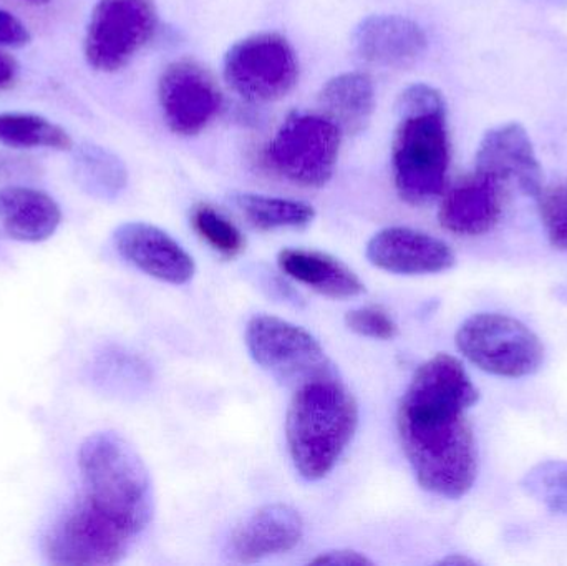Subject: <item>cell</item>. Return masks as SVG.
Listing matches in <instances>:
<instances>
[{
  "instance_id": "1",
  "label": "cell",
  "mask_w": 567,
  "mask_h": 566,
  "mask_svg": "<svg viewBox=\"0 0 567 566\" xmlns=\"http://www.w3.org/2000/svg\"><path fill=\"white\" fill-rule=\"evenodd\" d=\"M480 392L458 359L423 362L400 402V442L416 481L430 494L458 501L478 475V451L466 412Z\"/></svg>"
},
{
  "instance_id": "2",
  "label": "cell",
  "mask_w": 567,
  "mask_h": 566,
  "mask_svg": "<svg viewBox=\"0 0 567 566\" xmlns=\"http://www.w3.org/2000/svg\"><path fill=\"white\" fill-rule=\"evenodd\" d=\"M392 172L396 193L409 205H426L443 195L449 176L450 135L442 92L413 83L396 96Z\"/></svg>"
},
{
  "instance_id": "3",
  "label": "cell",
  "mask_w": 567,
  "mask_h": 566,
  "mask_svg": "<svg viewBox=\"0 0 567 566\" xmlns=\"http://www.w3.org/2000/svg\"><path fill=\"white\" fill-rule=\"evenodd\" d=\"M359 408L346 385L330 372L307 379L287 411L286 438L290 459L300 477L322 481L352 441Z\"/></svg>"
},
{
  "instance_id": "4",
  "label": "cell",
  "mask_w": 567,
  "mask_h": 566,
  "mask_svg": "<svg viewBox=\"0 0 567 566\" xmlns=\"http://www.w3.org/2000/svg\"><path fill=\"white\" fill-rule=\"evenodd\" d=\"M83 495L95 511L132 537L153 517V485L138 452L116 432H95L80 445Z\"/></svg>"
},
{
  "instance_id": "5",
  "label": "cell",
  "mask_w": 567,
  "mask_h": 566,
  "mask_svg": "<svg viewBox=\"0 0 567 566\" xmlns=\"http://www.w3.org/2000/svg\"><path fill=\"white\" fill-rule=\"evenodd\" d=\"M342 136L323 113H290L266 148V165L293 185L322 188L336 172Z\"/></svg>"
},
{
  "instance_id": "6",
  "label": "cell",
  "mask_w": 567,
  "mask_h": 566,
  "mask_svg": "<svg viewBox=\"0 0 567 566\" xmlns=\"http://www.w3.org/2000/svg\"><path fill=\"white\" fill-rule=\"evenodd\" d=\"M455 341L472 364L499 378H526L538 372L545 361L542 339L518 319L498 312L466 319Z\"/></svg>"
},
{
  "instance_id": "7",
  "label": "cell",
  "mask_w": 567,
  "mask_h": 566,
  "mask_svg": "<svg viewBox=\"0 0 567 566\" xmlns=\"http://www.w3.org/2000/svg\"><path fill=\"white\" fill-rule=\"evenodd\" d=\"M223 76L246 102H278L297 85L299 60L281 33H252L226 50Z\"/></svg>"
},
{
  "instance_id": "8",
  "label": "cell",
  "mask_w": 567,
  "mask_h": 566,
  "mask_svg": "<svg viewBox=\"0 0 567 566\" xmlns=\"http://www.w3.org/2000/svg\"><path fill=\"white\" fill-rule=\"evenodd\" d=\"M158 22L153 0H99L83 37L90 69L102 73L125 69L152 42Z\"/></svg>"
},
{
  "instance_id": "9",
  "label": "cell",
  "mask_w": 567,
  "mask_h": 566,
  "mask_svg": "<svg viewBox=\"0 0 567 566\" xmlns=\"http://www.w3.org/2000/svg\"><path fill=\"white\" fill-rule=\"evenodd\" d=\"M132 535L80 498L45 538V555L59 566H110L123 560Z\"/></svg>"
},
{
  "instance_id": "10",
  "label": "cell",
  "mask_w": 567,
  "mask_h": 566,
  "mask_svg": "<svg viewBox=\"0 0 567 566\" xmlns=\"http://www.w3.org/2000/svg\"><path fill=\"white\" fill-rule=\"evenodd\" d=\"M246 346L256 364L286 382L326 374V352L300 326L269 315H256L246 326Z\"/></svg>"
},
{
  "instance_id": "11",
  "label": "cell",
  "mask_w": 567,
  "mask_h": 566,
  "mask_svg": "<svg viewBox=\"0 0 567 566\" xmlns=\"http://www.w3.org/2000/svg\"><path fill=\"white\" fill-rule=\"evenodd\" d=\"M158 102L169 132L196 136L221 112L223 93L202 63L179 59L168 63L159 75Z\"/></svg>"
},
{
  "instance_id": "12",
  "label": "cell",
  "mask_w": 567,
  "mask_h": 566,
  "mask_svg": "<svg viewBox=\"0 0 567 566\" xmlns=\"http://www.w3.org/2000/svg\"><path fill=\"white\" fill-rule=\"evenodd\" d=\"M475 172L513 185L526 196L538 198L543 192V169L528 130L518 122L488 130L480 142Z\"/></svg>"
},
{
  "instance_id": "13",
  "label": "cell",
  "mask_w": 567,
  "mask_h": 566,
  "mask_svg": "<svg viewBox=\"0 0 567 566\" xmlns=\"http://www.w3.org/2000/svg\"><path fill=\"white\" fill-rule=\"evenodd\" d=\"M355 55L382 69H409L429 49V37L420 23L400 13H372L352 32Z\"/></svg>"
},
{
  "instance_id": "14",
  "label": "cell",
  "mask_w": 567,
  "mask_h": 566,
  "mask_svg": "<svg viewBox=\"0 0 567 566\" xmlns=\"http://www.w3.org/2000/svg\"><path fill=\"white\" fill-rule=\"evenodd\" d=\"M113 245L123 259L158 281L182 286L192 281L196 265L175 238L158 226L123 223L113 231Z\"/></svg>"
},
{
  "instance_id": "15",
  "label": "cell",
  "mask_w": 567,
  "mask_h": 566,
  "mask_svg": "<svg viewBox=\"0 0 567 566\" xmlns=\"http://www.w3.org/2000/svg\"><path fill=\"white\" fill-rule=\"evenodd\" d=\"M367 258L375 268L402 276L436 275L456 263L455 253L445 241L405 226L375 233L367 245Z\"/></svg>"
},
{
  "instance_id": "16",
  "label": "cell",
  "mask_w": 567,
  "mask_h": 566,
  "mask_svg": "<svg viewBox=\"0 0 567 566\" xmlns=\"http://www.w3.org/2000/svg\"><path fill=\"white\" fill-rule=\"evenodd\" d=\"M302 535L303 521L296 508L284 504L266 505L233 531L226 542V557L236 564H258L292 550Z\"/></svg>"
},
{
  "instance_id": "17",
  "label": "cell",
  "mask_w": 567,
  "mask_h": 566,
  "mask_svg": "<svg viewBox=\"0 0 567 566\" xmlns=\"http://www.w3.org/2000/svg\"><path fill=\"white\" fill-rule=\"evenodd\" d=\"M502 188L498 182L478 172L462 179L440 206L443 228L460 236L485 235L495 228L502 218Z\"/></svg>"
},
{
  "instance_id": "18",
  "label": "cell",
  "mask_w": 567,
  "mask_h": 566,
  "mask_svg": "<svg viewBox=\"0 0 567 566\" xmlns=\"http://www.w3.org/2000/svg\"><path fill=\"white\" fill-rule=\"evenodd\" d=\"M62 223L59 203L42 189L7 186L0 189V238L42 243Z\"/></svg>"
},
{
  "instance_id": "19",
  "label": "cell",
  "mask_w": 567,
  "mask_h": 566,
  "mask_svg": "<svg viewBox=\"0 0 567 566\" xmlns=\"http://www.w3.org/2000/svg\"><path fill=\"white\" fill-rule=\"evenodd\" d=\"M278 263L284 275L327 298L350 299L365 292L359 276L326 253L287 248L279 253Z\"/></svg>"
},
{
  "instance_id": "20",
  "label": "cell",
  "mask_w": 567,
  "mask_h": 566,
  "mask_svg": "<svg viewBox=\"0 0 567 566\" xmlns=\"http://www.w3.org/2000/svg\"><path fill=\"white\" fill-rule=\"evenodd\" d=\"M320 113L329 116L343 135L365 132L375 112V85L363 72H343L323 83L317 96Z\"/></svg>"
},
{
  "instance_id": "21",
  "label": "cell",
  "mask_w": 567,
  "mask_h": 566,
  "mask_svg": "<svg viewBox=\"0 0 567 566\" xmlns=\"http://www.w3.org/2000/svg\"><path fill=\"white\" fill-rule=\"evenodd\" d=\"M72 175L83 193L100 202H113L128 185L125 162L112 150L93 142L73 145Z\"/></svg>"
},
{
  "instance_id": "22",
  "label": "cell",
  "mask_w": 567,
  "mask_h": 566,
  "mask_svg": "<svg viewBox=\"0 0 567 566\" xmlns=\"http://www.w3.org/2000/svg\"><path fill=\"white\" fill-rule=\"evenodd\" d=\"M0 145L72 152L73 140L62 125L39 113L0 112Z\"/></svg>"
},
{
  "instance_id": "23",
  "label": "cell",
  "mask_w": 567,
  "mask_h": 566,
  "mask_svg": "<svg viewBox=\"0 0 567 566\" xmlns=\"http://www.w3.org/2000/svg\"><path fill=\"white\" fill-rule=\"evenodd\" d=\"M233 203L249 225L262 231L282 228H302L316 218V209L297 199L259 195V193H233Z\"/></svg>"
},
{
  "instance_id": "24",
  "label": "cell",
  "mask_w": 567,
  "mask_h": 566,
  "mask_svg": "<svg viewBox=\"0 0 567 566\" xmlns=\"http://www.w3.org/2000/svg\"><path fill=\"white\" fill-rule=\"evenodd\" d=\"M92 379L110 394L135 395L150 381V372L142 359L123 349L110 348L93 361Z\"/></svg>"
},
{
  "instance_id": "25",
  "label": "cell",
  "mask_w": 567,
  "mask_h": 566,
  "mask_svg": "<svg viewBox=\"0 0 567 566\" xmlns=\"http://www.w3.org/2000/svg\"><path fill=\"white\" fill-rule=\"evenodd\" d=\"M522 488L553 515L567 518V462L546 461L523 477Z\"/></svg>"
},
{
  "instance_id": "26",
  "label": "cell",
  "mask_w": 567,
  "mask_h": 566,
  "mask_svg": "<svg viewBox=\"0 0 567 566\" xmlns=\"http://www.w3.org/2000/svg\"><path fill=\"white\" fill-rule=\"evenodd\" d=\"M192 226L203 241L226 258H236L245 249V236L238 226L212 205L199 203L193 208Z\"/></svg>"
},
{
  "instance_id": "27",
  "label": "cell",
  "mask_w": 567,
  "mask_h": 566,
  "mask_svg": "<svg viewBox=\"0 0 567 566\" xmlns=\"http://www.w3.org/2000/svg\"><path fill=\"white\" fill-rule=\"evenodd\" d=\"M549 241L567 249V186L545 189L536 198Z\"/></svg>"
},
{
  "instance_id": "28",
  "label": "cell",
  "mask_w": 567,
  "mask_h": 566,
  "mask_svg": "<svg viewBox=\"0 0 567 566\" xmlns=\"http://www.w3.org/2000/svg\"><path fill=\"white\" fill-rule=\"evenodd\" d=\"M346 325L355 335L377 341H392L399 335V326L380 306L352 309L346 315Z\"/></svg>"
},
{
  "instance_id": "29",
  "label": "cell",
  "mask_w": 567,
  "mask_h": 566,
  "mask_svg": "<svg viewBox=\"0 0 567 566\" xmlns=\"http://www.w3.org/2000/svg\"><path fill=\"white\" fill-rule=\"evenodd\" d=\"M32 42V33L22 20L0 9V49H22Z\"/></svg>"
},
{
  "instance_id": "30",
  "label": "cell",
  "mask_w": 567,
  "mask_h": 566,
  "mask_svg": "<svg viewBox=\"0 0 567 566\" xmlns=\"http://www.w3.org/2000/svg\"><path fill=\"white\" fill-rule=\"evenodd\" d=\"M310 565L329 566H372L373 562L360 552L332 550L323 552L319 557L310 560Z\"/></svg>"
},
{
  "instance_id": "31",
  "label": "cell",
  "mask_w": 567,
  "mask_h": 566,
  "mask_svg": "<svg viewBox=\"0 0 567 566\" xmlns=\"http://www.w3.org/2000/svg\"><path fill=\"white\" fill-rule=\"evenodd\" d=\"M19 63L9 53L0 49V90L9 89L16 82Z\"/></svg>"
},
{
  "instance_id": "32",
  "label": "cell",
  "mask_w": 567,
  "mask_h": 566,
  "mask_svg": "<svg viewBox=\"0 0 567 566\" xmlns=\"http://www.w3.org/2000/svg\"><path fill=\"white\" fill-rule=\"evenodd\" d=\"M439 565L473 566L476 565V562L472 560V558L463 557V555H450V557L443 558L442 562H439Z\"/></svg>"
},
{
  "instance_id": "33",
  "label": "cell",
  "mask_w": 567,
  "mask_h": 566,
  "mask_svg": "<svg viewBox=\"0 0 567 566\" xmlns=\"http://www.w3.org/2000/svg\"><path fill=\"white\" fill-rule=\"evenodd\" d=\"M25 2L37 3V6H39V3H47L49 0H25Z\"/></svg>"
}]
</instances>
